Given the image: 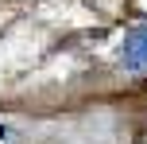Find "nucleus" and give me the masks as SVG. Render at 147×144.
<instances>
[{
    "label": "nucleus",
    "instance_id": "f257e3e1",
    "mask_svg": "<svg viewBox=\"0 0 147 144\" xmlns=\"http://www.w3.org/2000/svg\"><path fill=\"white\" fill-rule=\"evenodd\" d=\"M120 66L132 74H147V23L132 27L120 43Z\"/></svg>",
    "mask_w": 147,
    "mask_h": 144
},
{
    "label": "nucleus",
    "instance_id": "f03ea898",
    "mask_svg": "<svg viewBox=\"0 0 147 144\" xmlns=\"http://www.w3.org/2000/svg\"><path fill=\"white\" fill-rule=\"evenodd\" d=\"M12 140H16V132L8 129V125H0V144H12Z\"/></svg>",
    "mask_w": 147,
    "mask_h": 144
}]
</instances>
